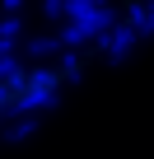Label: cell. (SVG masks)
I'll return each mask as SVG.
<instances>
[{
    "mask_svg": "<svg viewBox=\"0 0 154 159\" xmlns=\"http://www.w3.org/2000/svg\"><path fill=\"white\" fill-rule=\"evenodd\" d=\"M65 84V75H61V66H37V70H28V80H24V89L14 94V112H24V117H33L37 108H47L51 98H56V89Z\"/></svg>",
    "mask_w": 154,
    "mask_h": 159,
    "instance_id": "1",
    "label": "cell"
},
{
    "mask_svg": "<svg viewBox=\"0 0 154 159\" xmlns=\"http://www.w3.org/2000/svg\"><path fill=\"white\" fill-rule=\"evenodd\" d=\"M135 42H140V33H135V28H131V24L121 19V24H117V28H112L108 38H98V52H103L108 61H126Z\"/></svg>",
    "mask_w": 154,
    "mask_h": 159,
    "instance_id": "2",
    "label": "cell"
},
{
    "mask_svg": "<svg viewBox=\"0 0 154 159\" xmlns=\"http://www.w3.org/2000/svg\"><path fill=\"white\" fill-rule=\"evenodd\" d=\"M121 19H126L140 38H149V33H154V0H131V5L121 10Z\"/></svg>",
    "mask_w": 154,
    "mask_h": 159,
    "instance_id": "3",
    "label": "cell"
},
{
    "mask_svg": "<svg viewBox=\"0 0 154 159\" xmlns=\"http://www.w3.org/2000/svg\"><path fill=\"white\" fill-rule=\"evenodd\" d=\"M61 52H65V47H61V33H42V38H28V56H33V61H42V66H47L51 56H61Z\"/></svg>",
    "mask_w": 154,
    "mask_h": 159,
    "instance_id": "4",
    "label": "cell"
},
{
    "mask_svg": "<svg viewBox=\"0 0 154 159\" xmlns=\"http://www.w3.org/2000/svg\"><path fill=\"white\" fill-rule=\"evenodd\" d=\"M19 42H24V19L5 14V19H0V52H14Z\"/></svg>",
    "mask_w": 154,
    "mask_h": 159,
    "instance_id": "5",
    "label": "cell"
},
{
    "mask_svg": "<svg viewBox=\"0 0 154 159\" xmlns=\"http://www.w3.org/2000/svg\"><path fill=\"white\" fill-rule=\"evenodd\" d=\"M42 14L51 24H65V0H42Z\"/></svg>",
    "mask_w": 154,
    "mask_h": 159,
    "instance_id": "6",
    "label": "cell"
},
{
    "mask_svg": "<svg viewBox=\"0 0 154 159\" xmlns=\"http://www.w3.org/2000/svg\"><path fill=\"white\" fill-rule=\"evenodd\" d=\"M0 10H5V14H14V19H19V14L28 10V0H0Z\"/></svg>",
    "mask_w": 154,
    "mask_h": 159,
    "instance_id": "7",
    "label": "cell"
},
{
    "mask_svg": "<svg viewBox=\"0 0 154 159\" xmlns=\"http://www.w3.org/2000/svg\"><path fill=\"white\" fill-rule=\"evenodd\" d=\"M94 5H108V10H112V0H94Z\"/></svg>",
    "mask_w": 154,
    "mask_h": 159,
    "instance_id": "8",
    "label": "cell"
}]
</instances>
